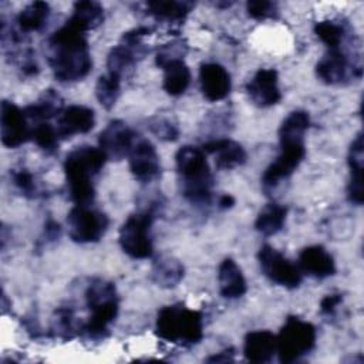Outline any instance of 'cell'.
I'll return each instance as SVG.
<instances>
[{
    "instance_id": "obj_4",
    "label": "cell",
    "mask_w": 364,
    "mask_h": 364,
    "mask_svg": "<svg viewBox=\"0 0 364 364\" xmlns=\"http://www.w3.org/2000/svg\"><path fill=\"white\" fill-rule=\"evenodd\" d=\"M85 301L91 316L82 326L81 333L91 340H104L109 334V326L119 310V299L114 283L104 279L91 280L85 290Z\"/></svg>"
},
{
    "instance_id": "obj_1",
    "label": "cell",
    "mask_w": 364,
    "mask_h": 364,
    "mask_svg": "<svg viewBox=\"0 0 364 364\" xmlns=\"http://www.w3.org/2000/svg\"><path fill=\"white\" fill-rule=\"evenodd\" d=\"M87 31L67 20L46 41V58L60 82L81 81L92 67Z\"/></svg>"
},
{
    "instance_id": "obj_17",
    "label": "cell",
    "mask_w": 364,
    "mask_h": 364,
    "mask_svg": "<svg viewBox=\"0 0 364 364\" xmlns=\"http://www.w3.org/2000/svg\"><path fill=\"white\" fill-rule=\"evenodd\" d=\"M95 125V114L84 105H70L57 117V134L60 138H71L78 134H87Z\"/></svg>"
},
{
    "instance_id": "obj_9",
    "label": "cell",
    "mask_w": 364,
    "mask_h": 364,
    "mask_svg": "<svg viewBox=\"0 0 364 364\" xmlns=\"http://www.w3.org/2000/svg\"><path fill=\"white\" fill-rule=\"evenodd\" d=\"M109 219L90 205H75L67 215L68 236L75 243L98 242L107 232Z\"/></svg>"
},
{
    "instance_id": "obj_14",
    "label": "cell",
    "mask_w": 364,
    "mask_h": 364,
    "mask_svg": "<svg viewBox=\"0 0 364 364\" xmlns=\"http://www.w3.org/2000/svg\"><path fill=\"white\" fill-rule=\"evenodd\" d=\"M128 161L132 175L142 183H149L161 175L159 155L152 142L145 138H136L128 154Z\"/></svg>"
},
{
    "instance_id": "obj_8",
    "label": "cell",
    "mask_w": 364,
    "mask_h": 364,
    "mask_svg": "<svg viewBox=\"0 0 364 364\" xmlns=\"http://www.w3.org/2000/svg\"><path fill=\"white\" fill-rule=\"evenodd\" d=\"M363 74V64L358 55L351 57L343 47L328 48L316 65L317 78L328 85L358 80Z\"/></svg>"
},
{
    "instance_id": "obj_38",
    "label": "cell",
    "mask_w": 364,
    "mask_h": 364,
    "mask_svg": "<svg viewBox=\"0 0 364 364\" xmlns=\"http://www.w3.org/2000/svg\"><path fill=\"white\" fill-rule=\"evenodd\" d=\"M11 176V182L14 183V186L27 198H34L38 193V188L36 183V179L33 176L31 172H28L27 169L21 168V169H13L10 172Z\"/></svg>"
},
{
    "instance_id": "obj_20",
    "label": "cell",
    "mask_w": 364,
    "mask_h": 364,
    "mask_svg": "<svg viewBox=\"0 0 364 364\" xmlns=\"http://www.w3.org/2000/svg\"><path fill=\"white\" fill-rule=\"evenodd\" d=\"M363 134L358 132L353 139L348 149V168L350 179L347 185V198L354 205H363L364 191H363Z\"/></svg>"
},
{
    "instance_id": "obj_28",
    "label": "cell",
    "mask_w": 364,
    "mask_h": 364,
    "mask_svg": "<svg viewBox=\"0 0 364 364\" xmlns=\"http://www.w3.org/2000/svg\"><path fill=\"white\" fill-rule=\"evenodd\" d=\"M68 20L84 31H88L98 27L104 21V9L97 1H77Z\"/></svg>"
},
{
    "instance_id": "obj_22",
    "label": "cell",
    "mask_w": 364,
    "mask_h": 364,
    "mask_svg": "<svg viewBox=\"0 0 364 364\" xmlns=\"http://www.w3.org/2000/svg\"><path fill=\"white\" fill-rule=\"evenodd\" d=\"M218 284L219 293L226 299L242 297L247 290V283L240 267L230 257L223 259L219 264Z\"/></svg>"
},
{
    "instance_id": "obj_30",
    "label": "cell",
    "mask_w": 364,
    "mask_h": 364,
    "mask_svg": "<svg viewBox=\"0 0 364 364\" xmlns=\"http://www.w3.org/2000/svg\"><path fill=\"white\" fill-rule=\"evenodd\" d=\"M82 326L77 324L74 311L68 307H58L51 320L50 333L55 338H61L64 341H68L74 338L78 333H81Z\"/></svg>"
},
{
    "instance_id": "obj_2",
    "label": "cell",
    "mask_w": 364,
    "mask_h": 364,
    "mask_svg": "<svg viewBox=\"0 0 364 364\" xmlns=\"http://www.w3.org/2000/svg\"><path fill=\"white\" fill-rule=\"evenodd\" d=\"M107 156L100 148L82 145L67 154L64 172L70 199L75 205H90L95 198L94 179L102 169Z\"/></svg>"
},
{
    "instance_id": "obj_19",
    "label": "cell",
    "mask_w": 364,
    "mask_h": 364,
    "mask_svg": "<svg viewBox=\"0 0 364 364\" xmlns=\"http://www.w3.org/2000/svg\"><path fill=\"white\" fill-rule=\"evenodd\" d=\"M299 269L314 279H326L336 273L333 256L320 245L307 246L299 253Z\"/></svg>"
},
{
    "instance_id": "obj_23",
    "label": "cell",
    "mask_w": 364,
    "mask_h": 364,
    "mask_svg": "<svg viewBox=\"0 0 364 364\" xmlns=\"http://www.w3.org/2000/svg\"><path fill=\"white\" fill-rule=\"evenodd\" d=\"M183 264L178 259L166 255L156 257L151 267L152 282L162 289H172L178 286L183 279Z\"/></svg>"
},
{
    "instance_id": "obj_34",
    "label": "cell",
    "mask_w": 364,
    "mask_h": 364,
    "mask_svg": "<svg viewBox=\"0 0 364 364\" xmlns=\"http://www.w3.org/2000/svg\"><path fill=\"white\" fill-rule=\"evenodd\" d=\"M314 33L327 46V48L341 47L347 37L346 26L336 20H323L316 23Z\"/></svg>"
},
{
    "instance_id": "obj_42",
    "label": "cell",
    "mask_w": 364,
    "mask_h": 364,
    "mask_svg": "<svg viewBox=\"0 0 364 364\" xmlns=\"http://www.w3.org/2000/svg\"><path fill=\"white\" fill-rule=\"evenodd\" d=\"M208 363H226L233 361V348H226L218 354H213L206 358Z\"/></svg>"
},
{
    "instance_id": "obj_41",
    "label": "cell",
    "mask_w": 364,
    "mask_h": 364,
    "mask_svg": "<svg viewBox=\"0 0 364 364\" xmlns=\"http://www.w3.org/2000/svg\"><path fill=\"white\" fill-rule=\"evenodd\" d=\"M44 235L48 240H54L60 236V225L54 219H48L44 225Z\"/></svg>"
},
{
    "instance_id": "obj_32",
    "label": "cell",
    "mask_w": 364,
    "mask_h": 364,
    "mask_svg": "<svg viewBox=\"0 0 364 364\" xmlns=\"http://www.w3.org/2000/svg\"><path fill=\"white\" fill-rule=\"evenodd\" d=\"M192 9V3L188 1H148L146 10L158 20L181 21Z\"/></svg>"
},
{
    "instance_id": "obj_10",
    "label": "cell",
    "mask_w": 364,
    "mask_h": 364,
    "mask_svg": "<svg viewBox=\"0 0 364 364\" xmlns=\"http://www.w3.org/2000/svg\"><path fill=\"white\" fill-rule=\"evenodd\" d=\"M259 264L263 274L277 286L297 289L303 280V273L297 264H293L279 250L270 245H263L257 253Z\"/></svg>"
},
{
    "instance_id": "obj_43",
    "label": "cell",
    "mask_w": 364,
    "mask_h": 364,
    "mask_svg": "<svg viewBox=\"0 0 364 364\" xmlns=\"http://www.w3.org/2000/svg\"><path fill=\"white\" fill-rule=\"evenodd\" d=\"M233 205H235V198H233L232 195H229V193H223V195H220L219 199H218V206H219L220 209H229V208H232Z\"/></svg>"
},
{
    "instance_id": "obj_11",
    "label": "cell",
    "mask_w": 364,
    "mask_h": 364,
    "mask_svg": "<svg viewBox=\"0 0 364 364\" xmlns=\"http://www.w3.org/2000/svg\"><path fill=\"white\" fill-rule=\"evenodd\" d=\"M306 156L304 141L280 142V154L262 175V186L266 193L276 189L280 181L287 179Z\"/></svg>"
},
{
    "instance_id": "obj_3",
    "label": "cell",
    "mask_w": 364,
    "mask_h": 364,
    "mask_svg": "<svg viewBox=\"0 0 364 364\" xmlns=\"http://www.w3.org/2000/svg\"><path fill=\"white\" fill-rule=\"evenodd\" d=\"M182 195L195 205H206L212 198L213 176L202 148L185 145L175 155Z\"/></svg>"
},
{
    "instance_id": "obj_24",
    "label": "cell",
    "mask_w": 364,
    "mask_h": 364,
    "mask_svg": "<svg viewBox=\"0 0 364 364\" xmlns=\"http://www.w3.org/2000/svg\"><path fill=\"white\" fill-rule=\"evenodd\" d=\"M63 109L61 95L54 90H46L36 102L24 108V114L30 124L34 125L38 122H48L50 118L58 117Z\"/></svg>"
},
{
    "instance_id": "obj_36",
    "label": "cell",
    "mask_w": 364,
    "mask_h": 364,
    "mask_svg": "<svg viewBox=\"0 0 364 364\" xmlns=\"http://www.w3.org/2000/svg\"><path fill=\"white\" fill-rule=\"evenodd\" d=\"M148 129L161 141L172 142L179 136L178 124L166 115H154L148 119Z\"/></svg>"
},
{
    "instance_id": "obj_33",
    "label": "cell",
    "mask_w": 364,
    "mask_h": 364,
    "mask_svg": "<svg viewBox=\"0 0 364 364\" xmlns=\"http://www.w3.org/2000/svg\"><path fill=\"white\" fill-rule=\"evenodd\" d=\"M121 94V78L107 73L102 74L95 85V97L98 102L105 108L111 109Z\"/></svg>"
},
{
    "instance_id": "obj_15",
    "label": "cell",
    "mask_w": 364,
    "mask_h": 364,
    "mask_svg": "<svg viewBox=\"0 0 364 364\" xmlns=\"http://www.w3.org/2000/svg\"><path fill=\"white\" fill-rule=\"evenodd\" d=\"M252 104L260 108L276 105L282 100L279 88V74L274 68H260L246 85Z\"/></svg>"
},
{
    "instance_id": "obj_5",
    "label": "cell",
    "mask_w": 364,
    "mask_h": 364,
    "mask_svg": "<svg viewBox=\"0 0 364 364\" xmlns=\"http://www.w3.org/2000/svg\"><path fill=\"white\" fill-rule=\"evenodd\" d=\"M155 333L168 343L195 346L203 337L202 314L183 304L165 306L158 311Z\"/></svg>"
},
{
    "instance_id": "obj_13",
    "label": "cell",
    "mask_w": 364,
    "mask_h": 364,
    "mask_svg": "<svg viewBox=\"0 0 364 364\" xmlns=\"http://www.w3.org/2000/svg\"><path fill=\"white\" fill-rule=\"evenodd\" d=\"M136 138L135 132L124 121L114 119L100 132L98 148L107 159L119 161L128 156Z\"/></svg>"
},
{
    "instance_id": "obj_26",
    "label": "cell",
    "mask_w": 364,
    "mask_h": 364,
    "mask_svg": "<svg viewBox=\"0 0 364 364\" xmlns=\"http://www.w3.org/2000/svg\"><path fill=\"white\" fill-rule=\"evenodd\" d=\"M287 216V208L277 203L270 202L262 208L255 220V228L263 236H273L280 232L284 226Z\"/></svg>"
},
{
    "instance_id": "obj_37",
    "label": "cell",
    "mask_w": 364,
    "mask_h": 364,
    "mask_svg": "<svg viewBox=\"0 0 364 364\" xmlns=\"http://www.w3.org/2000/svg\"><path fill=\"white\" fill-rule=\"evenodd\" d=\"M186 53H188V46L183 40H181V38L172 40V41H169V43H166V44H164L162 47L158 48L155 63H156L158 67L164 68L171 61L183 60Z\"/></svg>"
},
{
    "instance_id": "obj_6",
    "label": "cell",
    "mask_w": 364,
    "mask_h": 364,
    "mask_svg": "<svg viewBox=\"0 0 364 364\" xmlns=\"http://www.w3.org/2000/svg\"><path fill=\"white\" fill-rule=\"evenodd\" d=\"M316 327L299 317L290 316L276 336L279 361L294 363L309 354L316 346Z\"/></svg>"
},
{
    "instance_id": "obj_7",
    "label": "cell",
    "mask_w": 364,
    "mask_h": 364,
    "mask_svg": "<svg viewBox=\"0 0 364 364\" xmlns=\"http://www.w3.org/2000/svg\"><path fill=\"white\" fill-rule=\"evenodd\" d=\"M155 215L139 210L122 223L119 229V246L132 259H146L154 252L151 228Z\"/></svg>"
},
{
    "instance_id": "obj_29",
    "label": "cell",
    "mask_w": 364,
    "mask_h": 364,
    "mask_svg": "<svg viewBox=\"0 0 364 364\" xmlns=\"http://www.w3.org/2000/svg\"><path fill=\"white\" fill-rule=\"evenodd\" d=\"M310 127L309 112L303 109H296L290 112L282 122L279 128V139L284 141H304V134Z\"/></svg>"
},
{
    "instance_id": "obj_25",
    "label": "cell",
    "mask_w": 364,
    "mask_h": 364,
    "mask_svg": "<svg viewBox=\"0 0 364 364\" xmlns=\"http://www.w3.org/2000/svg\"><path fill=\"white\" fill-rule=\"evenodd\" d=\"M162 70H164L162 87L166 91V94L172 97H178L188 90L192 75H191L189 67L185 64L183 60L171 61Z\"/></svg>"
},
{
    "instance_id": "obj_35",
    "label": "cell",
    "mask_w": 364,
    "mask_h": 364,
    "mask_svg": "<svg viewBox=\"0 0 364 364\" xmlns=\"http://www.w3.org/2000/svg\"><path fill=\"white\" fill-rule=\"evenodd\" d=\"M31 139L46 154L53 155L58 151V134L57 129L48 122H38L31 125Z\"/></svg>"
},
{
    "instance_id": "obj_27",
    "label": "cell",
    "mask_w": 364,
    "mask_h": 364,
    "mask_svg": "<svg viewBox=\"0 0 364 364\" xmlns=\"http://www.w3.org/2000/svg\"><path fill=\"white\" fill-rule=\"evenodd\" d=\"M50 17V6L44 1H33L17 16V27L23 34L41 31Z\"/></svg>"
},
{
    "instance_id": "obj_12",
    "label": "cell",
    "mask_w": 364,
    "mask_h": 364,
    "mask_svg": "<svg viewBox=\"0 0 364 364\" xmlns=\"http://www.w3.org/2000/svg\"><path fill=\"white\" fill-rule=\"evenodd\" d=\"M0 135L1 144L7 148H17L31 139V124L24 109L6 100L0 109Z\"/></svg>"
},
{
    "instance_id": "obj_39",
    "label": "cell",
    "mask_w": 364,
    "mask_h": 364,
    "mask_svg": "<svg viewBox=\"0 0 364 364\" xmlns=\"http://www.w3.org/2000/svg\"><path fill=\"white\" fill-rule=\"evenodd\" d=\"M247 14L255 20H266V18H274L277 17V4L273 1H264V0H252L246 3Z\"/></svg>"
},
{
    "instance_id": "obj_31",
    "label": "cell",
    "mask_w": 364,
    "mask_h": 364,
    "mask_svg": "<svg viewBox=\"0 0 364 364\" xmlns=\"http://www.w3.org/2000/svg\"><path fill=\"white\" fill-rule=\"evenodd\" d=\"M136 60H138V55L131 48L119 43L118 46L112 47L108 53V57H107L108 73L122 80V77H127L134 70Z\"/></svg>"
},
{
    "instance_id": "obj_21",
    "label": "cell",
    "mask_w": 364,
    "mask_h": 364,
    "mask_svg": "<svg viewBox=\"0 0 364 364\" xmlns=\"http://www.w3.org/2000/svg\"><path fill=\"white\" fill-rule=\"evenodd\" d=\"M277 350L276 334L269 330H255L246 334L243 354L250 363H267Z\"/></svg>"
},
{
    "instance_id": "obj_40",
    "label": "cell",
    "mask_w": 364,
    "mask_h": 364,
    "mask_svg": "<svg viewBox=\"0 0 364 364\" xmlns=\"http://www.w3.org/2000/svg\"><path fill=\"white\" fill-rule=\"evenodd\" d=\"M341 301H343L341 294H327L320 301V313L327 314V316L333 314Z\"/></svg>"
},
{
    "instance_id": "obj_16",
    "label": "cell",
    "mask_w": 364,
    "mask_h": 364,
    "mask_svg": "<svg viewBox=\"0 0 364 364\" xmlns=\"http://www.w3.org/2000/svg\"><path fill=\"white\" fill-rule=\"evenodd\" d=\"M199 82L203 97L210 102L225 100L232 88L230 74L218 63H203L200 65Z\"/></svg>"
},
{
    "instance_id": "obj_18",
    "label": "cell",
    "mask_w": 364,
    "mask_h": 364,
    "mask_svg": "<svg viewBox=\"0 0 364 364\" xmlns=\"http://www.w3.org/2000/svg\"><path fill=\"white\" fill-rule=\"evenodd\" d=\"M205 154L215 156V165L218 169L230 171L243 165L247 159L245 148L230 138H213L202 145Z\"/></svg>"
}]
</instances>
